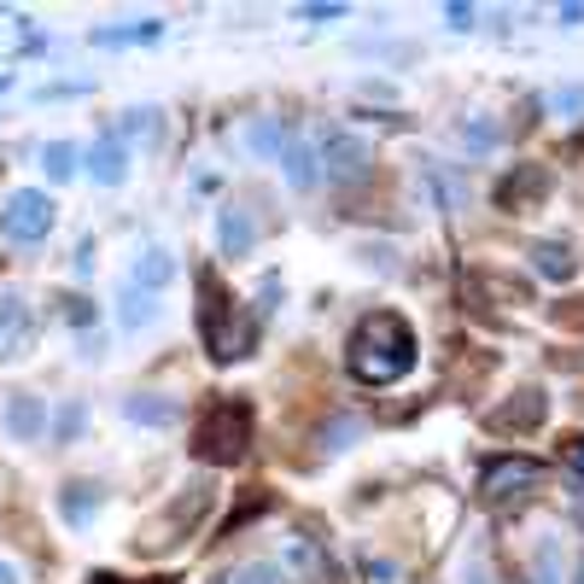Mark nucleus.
<instances>
[{
    "label": "nucleus",
    "instance_id": "obj_17",
    "mask_svg": "<svg viewBox=\"0 0 584 584\" xmlns=\"http://www.w3.org/2000/svg\"><path fill=\"white\" fill-rule=\"evenodd\" d=\"M158 316H164V299H153V292H135V286L117 292V327L123 333H146Z\"/></svg>",
    "mask_w": 584,
    "mask_h": 584
},
{
    "label": "nucleus",
    "instance_id": "obj_19",
    "mask_svg": "<svg viewBox=\"0 0 584 584\" xmlns=\"http://www.w3.org/2000/svg\"><path fill=\"white\" fill-rule=\"evenodd\" d=\"M532 269H538V275H550V281H573L578 275V263H573V252L561 240H538L532 246Z\"/></svg>",
    "mask_w": 584,
    "mask_h": 584
},
{
    "label": "nucleus",
    "instance_id": "obj_20",
    "mask_svg": "<svg viewBox=\"0 0 584 584\" xmlns=\"http://www.w3.org/2000/svg\"><path fill=\"white\" fill-rule=\"evenodd\" d=\"M240 140H246V153H258V158H281L286 153V135H281L275 117H252Z\"/></svg>",
    "mask_w": 584,
    "mask_h": 584
},
{
    "label": "nucleus",
    "instance_id": "obj_29",
    "mask_svg": "<svg viewBox=\"0 0 584 584\" xmlns=\"http://www.w3.org/2000/svg\"><path fill=\"white\" fill-rule=\"evenodd\" d=\"M0 584H24V573H18V567H12L7 555H0Z\"/></svg>",
    "mask_w": 584,
    "mask_h": 584
},
{
    "label": "nucleus",
    "instance_id": "obj_12",
    "mask_svg": "<svg viewBox=\"0 0 584 584\" xmlns=\"http://www.w3.org/2000/svg\"><path fill=\"white\" fill-rule=\"evenodd\" d=\"M322 176H333V181H363L368 176V146L357 135H333L322 146Z\"/></svg>",
    "mask_w": 584,
    "mask_h": 584
},
{
    "label": "nucleus",
    "instance_id": "obj_18",
    "mask_svg": "<svg viewBox=\"0 0 584 584\" xmlns=\"http://www.w3.org/2000/svg\"><path fill=\"white\" fill-rule=\"evenodd\" d=\"M100 497H106V491H100L94 479H71V486L59 491V520H65V526H88L94 509H100Z\"/></svg>",
    "mask_w": 584,
    "mask_h": 584
},
{
    "label": "nucleus",
    "instance_id": "obj_4",
    "mask_svg": "<svg viewBox=\"0 0 584 584\" xmlns=\"http://www.w3.org/2000/svg\"><path fill=\"white\" fill-rule=\"evenodd\" d=\"M211 509H217V486H211L205 473H194V479H187V486L176 491V503L140 532V555H164V550L187 544V538L205 526V514H211Z\"/></svg>",
    "mask_w": 584,
    "mask_h": 584
},
{
    "label": "nucleus",
    "instance_id": "obj_7",
    "mask_svg": "<svg viewBox=\"0 0 584 584\" xmlns=\"http://www.w3.org/2000/svg\"><path fill=\"white\" fill-rule=\"evenodd\" d=\"M550 187H555V176L544 170V164H514V170L497 181V205H503L509 217H526L532 205L550 199Z\"/></svg>",
    "mask_w": 584,
    "mask_h": 584
},
{
    "label": "nucleus",
    "instance_id": "obj_27",
    "mask_svg": "<svg viewBox=\"0 0 584 584\" xmlns=\"http://www.w3.org/2000/svg\"><path fill=\"white\" fill-rule=\"evenodd\" d=\"M567 468L584 479V432H578V438H567Z\"/></svg>",
    "mask_w": 584,
    "mask_h": 584
},
{
    "label": "nucleus",
    "instance_id": "obj_24",
    "mask_svg": "<svg viewBox=\"0 0 584 584\" xmlns=\"http://www.w3.org/2000/svg\"><path fill=\"white\" fill-rule=\"evenodd\" d=\"M88 427V404H65L59 409V421H53V432H59V445H71V438Z\"/></svg>",
    "mask_w": 584,
    "mask_h": 584
},
{
    "label": "nucleus",
    "instance_id": "obj_23",
    "mask_svg": "<svg viewBox=\"0 0 584 584\" xmlns=\"http://www.w3.org/2000/svg\"><path fill=\"white\" fill-rule=\"evenodd\" d=\"M76 164H82V158H76V146H71V140H48V146H41V170H48L53 181H71V176H76Z\"/></svg>",
    "mask_w": 584,
    "mask_h": 584
},
{
    "label": "nucleus",
    "instance_id": "obj_3",
    "mask_svg": "<svg viewBox=\"0 0 584 584\" xmlns=\"http://www.w3.org/2000/svg\"><path fill=\"white\" fill-rule=\"evenodd\" d=\"M194 456L205 468H240L252 456V404L222 398L194 432Z\"/></svg>",
    "mask_w": 584,
    "mask_h": 584
},
{
    "label": "nucleus",
    "instance_id": "obj_10",
    "mask_svg": "<svg viewBox=\"0 0 584 584\" xmlns=\"http://www.w3.org/2000/svg\"><path fill=\"white\" fill-rule=\"evenodd\" d=\"M35 340V322H30V304L18 292H0V363L24 357Z\"/></svg>",
    "mask_w": 584,
    "mask_h": 584
},
{
    "label": "nucleus",
    "instance_id": "obj_8",
    "mask_svg": "<svg viewBox=\"0 0 584 584\" xmlns=\"http://www.w3.org/2000/svg\"><path fill=\"white\" fill-rule=\"evenodd\" d=\"M544 415H550V398L538 386H520L509 404H497L491 415H486V427L491 432H503V438H514V432H532V427H544Z\"/></svg>",
    "mask_w": 584,
    "mask_h": 584
},
{
    "label": "nucleus",
    "instance_id": "obj_11",
    "mask_svg": "<svg viewBox=\"0 0 584 584\" xmlns=\"http://www.w3.org/2000/svg\"><path fill=\"white\" fill-rule=\"evenodd\" d=\"M0 421H7L12 445H35V438L48 432V404H41L35 392H12L7 409H0Z\"/></svg>",
    "mask_w": 584,
    "mask_h": 584
},
{
    "label": "nucleus",
    "instance_id": "obj_16",
    "mask_svg": "<svg viewBox=\"0 0 584 584\" xmlns=\"http://www.w3.org/2000/svg\"><path fill=\"white\" fill-rule=\"evenodd\" d=\"M281 164H286V181L299 187V194H310V187L322 181V146L316 140H286Z\"/></svg>",
    "mask_w": 584,
    "mask_h": 584
},
{
    "label": "nucleus",
    "instance_id": "obj_2",
    "mask_svg": "<svg viewBox=\"0 0 584 584\" xmlns=\"http://www.w3.org/2000/svg\"><path fill=\"white\" fill-rule=\"evenodd\" d=\"M199 327H205V357L211 363H246L258 345V316H246L217 275L199 281Z\"/></svg>",
    "mask_w": 584,
    "mask_h": 584
},
{
    "label": "nucleus",
    "instance_id": "obj_21",
    "mask_svg": "<svg viewBox=\"0 0 584 584\" xmlns=\"http://www.w3.org/2000/svg\"><path fill=\"white\" fill-rule=\"evenodd\" d=\"M544 544L532 550V584H567V573H561V538L555 532H538Z\"/></svg>",
    "mask_w": 584,
    "mask_h": 584
},
{
    "label": "nucleus",
    "instance_id": "obj_13",
    "mask_svg": "<svg viewBox=\"0 0 584 584\" xmlns=\"http://www.w3.org/2000/svg\"><path fill=\"white\" fill-rule=\"evenodd\" d=\"M123 421H135V427H176L181 404L170 398V392H129V398H123Z\"/></svg>",
    "mask_w": 584,
    "mask_h": 584
},
{
    "label": "nucleus",
    "instance_id": "obj_5",
    "mask_svg": "<svg viewBox=\"0 0 584 584\" xmlns=\"http://www.w3.org/2000/svg\"><path fill=\"white\" fill-rule=\"evenodd\" d=\"M544 486V462H532V456H497V462L479 473V497H486L491 509H514L526 491Z\"/></svg>",
    "mask_w": 584,
    "mask_h": 584
},
{
    "label": "nucleus",
    "instance_id": "obj_6",
    "mask_svg": "<svg viewBox=\"0 0 584 584\" xmlns=\"http://www.w3.org/2000/svg\"><path fill=\"white\" fill-rule=\"evenodd\" d=\"M48 228H53V199L35 194V187H18L7 199V211H0V234L12 246H35V240H48Z\"/></svg>",
    "mask_w": 584,
    "mask_h": 584
},
{
    "label": "nucleus",
    "instance_id": "obj_28",
    "mask_svg": "<svg viewBox=\"0 0 584 584\" xmlns=\"http://www.w3.org/2000/svg\"><path fill=\"white\" fill-rule=\"evenodd\" d=\"M468 18H473V12L462 7V0H456V7H445V24H450V30H468Z\"/></svg>",
    "mask_w": 584,
    "mask_h": 584
},
{
    "label": "nucleus",
    "instance_id": "obj_22",
    "mask_svg": "<svg viewBox=\"0 0 584 584\" xmlns=\"http://www.w3.org/2000/svg\"><path fill=\"white\" fill-rule=\"evenodd\" d=\"M211 584H286V573L275 567V561H240V567L217 573Z\"/></svg>",
    "mask_w": 584,
    "mask_h": 584
},
{
    "label": "nucleus",
    "instance_id": "obj_9",
    "mask_svg": "<svg viewBox=\"0 0 584 584\" xmlns=\"http://www.w3.org/2000/svg\"><path fill=\"white\" fill-rule=\"evenodd\" d=\"M176 275V252L164 240H146L135 263H129V275H123V286H135V292H153V299H164V286H170Z\"/></svg>",
    "mask_w": 584,
    "mask_h": 584
},
{
    "label": "nucleus",
    "instance_id": "obj_30",
    "mask_svg": "<svg viewBox=\"0 0 584 584\" xmlns=\"http://www.w3.org/2000/svg\"><path fill=\"white\" fill-rule=\"evenodd\" d=\"M567 584H584V550L573 555V573H567Z\"/></svg>",
    "mask_w": 584,
    "mask_h": 584
},
{
    "label": "nucleus",
    "instance_id": "obj_14",
    "mask_svg": "<svg viewBox=\"0 0 584 584\" xmlns=\"http://www.w3.org/2000/svg\"><path fill=\"white\" fill-rule=\"evenodd\" d=\"M88 176H94L100 187H117L123 176H129V140H123L117 129L94 140V153H88Z\"/></svg>",
    "mask_w": 584,
    "mask_h": 584
},
{
    "label": "nucleus",
    "instance_id": "obj_15",
    "mask_svg": "<svg viewBox=\"0 0 584 584\" xmlns=\"http://www.w3.org/2000/svg\"><path fill=\"white\" fill-rule=\"evenodd\" d=\"M252 240H258L252 217H246L240 205H222L217 211V252L222 258H252Z\"/></svg>",
    "mask_w": 584,
    "mask_h": 584
},
{
    "label": "nucleus",
    "instance_id": "obj_25",
    "mask_svg": "<svg viewBox=\"0 0 584 584\" xmlns=\"http://www.w3.org/2000/svg\"><path fill=\"white\" fill-rule=\"evenodd\" d=\"M100 48H123V41H158V24H135V30H100Z\"/></svg>",
    "mask_w": 584,
    "mask_h": 584
},
{
    "label": "nucleus",
    "instance_id": "obj_26",
    "mask_svg": "<svg viewBox=\"0 0 584 584\" xmlns=\"http://www.w3.org/2000/svg\"><path fill=\"white\" fill-rule=\"evenodd\" d=\"M550 112H567V117L584 112V88H555V94H550Z\"/></svg>",
    "mask_w": 584,
    "mask_h": 584
},
{
    "label": "nucleus",
    "instance_id": "obj_1",
    "mask_svg": "<svg viewBox=\"0 0 584 584\" xmlns=\"http://www.w3.org/2000/svg\"><path fill=\"white\" fill-rule=\"evenodd\" d=\"M345 363L363 386H392L415 368V327L392 310H374L351 327V345H345Z\"/></svg>",
    "mask_w": 584,
    "mask_h": 584
}]
</instances>
